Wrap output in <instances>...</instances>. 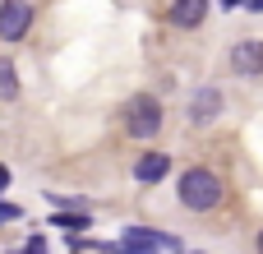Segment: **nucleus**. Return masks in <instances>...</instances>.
<instances>
[{"label":"nucleus","instance_id":"1","mask_svg":"<svg viewBox=\"0 0 263 254\" xmlns=\"http://www.w3.org/2000/svg\"><path fill=\"white\" fill-rule=\"evenodd\" d=\"M176 194H180V204H185L190 213H208V208L222 204V176H213V171H203V167H190V171L176 180Z\"/></svg>","mask_w":263,"mask_h":254},{"label":"nucleus","instance_id":"2","mask_svg":"<svg viewBox=\"0 0 263 254\" xmlns=\"http://www.w3.org/2000/svg\"><path fill=\"white\" fill-rule=\"evenodd\" d=\"M125 134H134V139H153L157 130H162V102L157 97H148V93H139V97H129L125 102Z\"/></svg>","mask_w":263,"mask_h":254},{"label":"nucleus","instance_id":"3","mask_svg":"<svg viewBox=\"0 0 263 254\" xmlns=\"http://www.w3.org/2000/svg\"><path fill=\"white\" fill-rule=\"evenodd\" d=\"M32 28V5L28 0H5L0 5V42H18Z\"/></svg>","mask_w":263,"mask_h":254},{"label":"nucleus","instance_id":"4","mask_svg":"<svg viewBox=\"0 0 263 254\" xmlns=\"http://www.w3.org/2000/svg\"><path fill=\"white\" fill-rule=\"evenodd\" d=\"M120 245H125V254H162V250H180V245H176V236H166V231H143V227H129Z\"/></svg>","mask_w":263,"mask_h":254},{"label":"nucleus","instance_id":"5","mask_svg":"<svg viewBox=\"0 0 263 254\" xmlns=\"http://www.w3.org/2000/svg\"><path fill=\"white\" fill-rule=\"evenodd\" d=\"M231 69L236 74H263V42H236L231 46Z\"/></svg>","mask_w":263,"mask_h":254},{"label":"nucleus","instance_id":"6","mask_svg":"<svg viewBox=\"0 0 263 254\" xmlns=\"http://www.w3.org/2000/svg\"><path fill=\"white\" fill-rule=\"evenodd\" d=\"M222 111V88H199L190 102V120L194 125H213V116Z\"/></svg>","mask_w":263,"mask_h":254},{"label":"nucleus","instance_id":"7","mask_svg":"<svg viewBox=\"0 0 263 254\" xmlns=\"http://www.w3.org/2000/svg\"><path fill=\"white\" fill-rule=\"evenodd\" d=\"M166 171H171V157H166V153H143V157L134 162V180H143V185H157Z\"/></svg>","mask_w":263,"mask_h":254},{"label":"nucleus","instance_id":"8","mask_svg":"<svg viewBox=\"0 0 263 254\" xmlns=\"http://www.w3.org/2000/svg\"><path fill=\"white\" fill-rule=\"evenodd\" d=\"M203 14H208V0H176L171 5V23L176 28H199Z\"/></svg>","mask_w":263,"mask_h":254},{"label":"nucleus","instance_id":"9","mask_svg":"<svg viewBox=\"0 0 263 254\" xmlns=\"http://www.w3.org/2000/svg\"><path fill=\"white\" fill-rule=\"evenodd\" d=\"M18 97V74H14V60L0 56V102H14Z\"/></svg>","mask_w":263,"mask_h":254},{"label":"nucleus","instance_id":"10","mask_svg":"<svg viewBox=\"0 0 263 254\" xmlns=\"http://www.w3.org/2000/svg\"><path fill=\"white\" fill-rule=\"evenodd\" d=\"M55 227H65V231H88V213H55Z\"/></svg>","mask_w":263,"mask_h":254},{"label":"nucleus","instance_id":"11","mask_svg":"<svg viewBox=\"0 0 263 254\" xmlns=\"http://www.w3.org/2000/svg\"><path fill=\"white\" fill-rule=\"evenodd\" d=\"M14 217H18V208L14 204H0V222H14Z\"/></svg>","mask_w":263,"mask_h":254},{"label":"nucleus","instance_id":"12","mask_svg":"<svg viewBox=\"0 0 263 254\" xmlns=\"http://www.w3.org/2000/svg\"><path fill=\"white\" fill-rule=\"evenodd\" d=\"M5 185H9V171H5V167H0V190H5Z\"/></svg>","mask_w":263,"mask_h":254},{"label":"nucleus","instance_id":"13","mask_svg":"<svg viewBox=\"0 0 263 254\" xmlns=\"http://www.w3.org/2000/svg\"><path fill=\"white\" fill-rule=\"evenodd\" d=\"M250 9H263V0H250Z\"/></svg>","mask_w":263,"mask_h":254},{"label":"nucleus","instance_id":"14","mask_svg":"<svg viewBox=\"0 0 263 254\" xmlns=\"http://www.w3.org/2000/svg\"><path fill=\"white\" fill-rule=\"evenodd\" d=\"M259 254H263V231H259Z\"/></svg>","mask_w":263,"mask_h":254},{"label":"nucleus","instance_id":"15","mask_svg":"<svg viewBox=\"0 0 263 254\" xmlns=\"http://www.w3.org/2000/svg\"><path fill=\"white\" fill-rule=\"evenodd\" d=\"M222 5H240V0H222Z\"/></svg>","mask_w":263,"mask_h":254}]
</instances>
